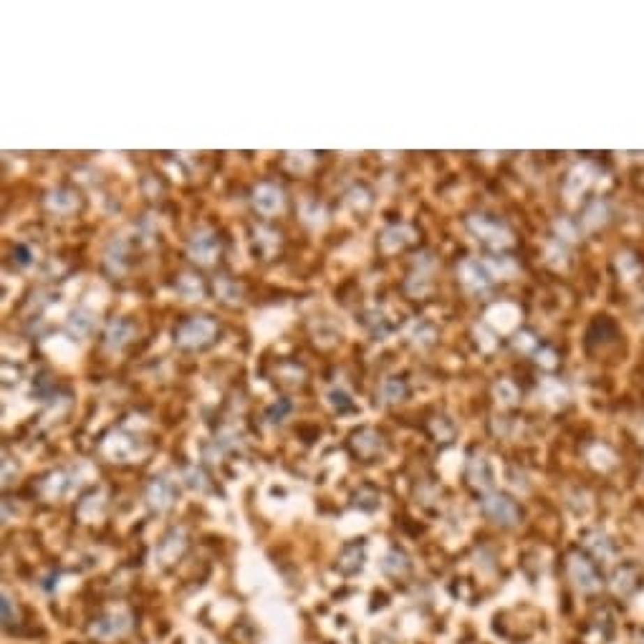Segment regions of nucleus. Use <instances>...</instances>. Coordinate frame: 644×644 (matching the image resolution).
<instances>
[{
  "label": "nucleus",
  "instance_id": "nucleus-1",
  "mask_svg": "<svg viewBox=\"0 0 644 644\" xmlns=\"http://www.w3.org/2000/svg\"><path fill=\"white\" fill-rule=\"evenodd\" d=\"M569 576H571V581L576 584V589L586 591V594H591V591H597L599 586H601L597 566L591 564V561H586L584 556H578V553H574V556L569 558Z\"/></svg>",
  "mask_w": 644,
  "mask_h": 644
},
{
  "label": "nucleus",
  "instance_id": "nucleus-2",
  "mask_svg": "<svg viewBox=\"0 0 644 644\" xmlns=\"http://www.w3.org/2000/svg\"><path fill=\"white\" fill-rule=\"evenodd\" d=\"M483 511L488 518H493L495 523H503V525H513L521 516L518 505L513 503L511 498H505V495H488V498L483 500Z\"/></svg>",
  "mask_w": 644,
  "mask_h": 644
},
{
  "label": "nucleus",
  "instance_id": "nucleus-3",
  "mask_svg": "<svg viewBox=\"0 0 644 644\" xmlns=\"http://www.w3.org/2000/svg\"><path fill=\"white\" fill-rule=\"evenodd\" d=\"M637 586H639V569L634 564H624L622 569L614 571L611 589L617 591L619 597H629L631 591H637Z\"/></svg>",
  "mask_w": 644,
  "mask_h": 644
},
{
  "label": "nucleus",
  "instance_id": "nucleus-4",
  "mask_svg": "<svg viewBox=\"0 0 644 644\" xmlns=\"http://www.w3.org/2000/svg\"><path fill=\"white\" fill-rule=\"evenodd\" d=\"M126 629H129V622H126L124 617H117V614H112V617L99 619V622L91 627V634H96V637H101V639H112V637H119V634H124Z\"/></svg>",
  "mask_w": 644,
  "mask_h": 644
},
{
  "label": "nucleus",
  "instance_id": "nucleus-5",
  "mask_svg": "<svg viewBox=\"0 0 644 644\" xmlns=\"http://www.w3.org/2000/svg\"><path fill=\"white\" fill-rule=\"evenodd\" d=\"M3 624L10 627V624H18V611H13V601H10V597H3Z\"/></svg>",
  "mask_w": 644,
  "mask_h": 644
}]
</instances>
